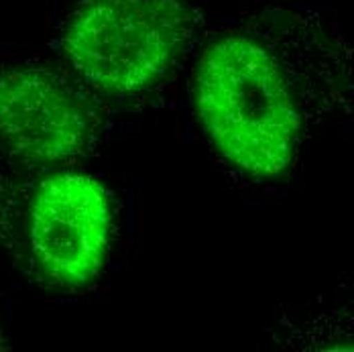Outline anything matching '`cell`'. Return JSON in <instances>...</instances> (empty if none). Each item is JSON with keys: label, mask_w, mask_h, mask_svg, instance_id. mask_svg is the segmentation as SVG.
Instances as JSON below:
<instances>
[{"label": "cell", "mask_w": 354, "mask_h": 352, "mask_svg": "<svg viewBox=\"0 0 354 352\" xmlns=\"http://www.w3.org/2000/svg\"><path fill=\"white\" fill-rule=\"evenodd\" d=\"M277 53L257 35L214 37L194 73V100L212 145L248 176L285 174L295 157L301 114Z\"/></svg>", "instance_id": "1"}, {"label": "cell", "mask_w": 354, "mask_h": 352, "mask_svg": "<svg viewBox=\"0 0 354 352\" xmlns=\"http://www.w3.org/2000/svg\"><path fill=\"white\" fill-rule=\"evenodd\" d=\"M192 27L187 0H75L62 51L88 90L124 98L151 90L167 75Z\"/></svg>", "instance_id": "2"}, {"label": "cell", "mask_w": 354, "mask_h": 352, "mask_svg": "<svg viewBox=\"0 0 354 352\" xmlns=\"http://www.w3.org/2000/svg\"><path fill=\"white\" fill-rule=\"evenodd\" d=\"M15 250L37 283L82 289L102 271L112 234V202L90 176L47 172L15 196Z\"/></svg>", "instance_id": "3"}, {"label": "cell", "mask_w": 354, "mask_h": 352, "mask_svg": "<svg viewBox=\"0 0 354 352\" xmlns=\"http://www.w3.org/2000/svg\"><path fill=\"white\" fill-rule=\"evenodd\" d=\"M90 133L84 104L47 68L0 71V149L21 169L39 172L80 155Z\"/></svg>", "instance_id": "4"}]
</instances>
